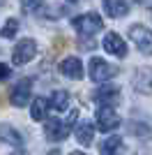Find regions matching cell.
<instances>
[{
  "label": "cell",
  "mask_w": 152,
  "mask_h": 155,
  "mask_svg": "<svg viewBox=\"0 0 152 155\" xmlns=\"http://www.w3.org/2000/svg\"><path fill=\"white\" fill-rule=\"evenodd\" d=\"M134 88L143 95H150L152 93V74L147 70H136L134 74Z\"/></svg>",
  "instance_id": "11"
},
{
  "label": "cell",
  "mask_w": 152,
  "mask_h": 155,
  "mask_svg": "<svg viewBox=\"0 0 152 155\" xmlns=\"http://www.w3.org/2000/svg\"><path fill=\"white\" fill-rule=\"evenodd\" d=\"M9 155H28L25 150H14V153H9Z\"/></svg>",
  "instance_id": "23"
},
{
  "label": "cell",
  "mask_w": 152,
  "mask_h": 155,
  "mask_svg": "<svg viewBox=\"0 0 152 155\" xmlns=\"http://www.w3.org/2000/svg\"><path fill=\"white\" fill-rule=\"evenodd\" d=\"M62 12H65L62 7H51L46 16H49V19H60V16H62Z\"/></svg>",
  "instance_id": "21"
},
{
  "label": "cell",
  "mask_w": 152,
  "mask_h": 155,
  "mask_svg": "<svg viewBox=\"0 0 152 155\" xmlns=\"http://www.w3.org/2000/svg\"><path fill=\"white\" fill-rule=\"evenodd\" d=\"M118 74V67L108 65L104 58H90V79L97 84H104L108 79H113Z\"/></svg>",
  "instance_id": "3"
},
{
  "label": "cell",
  "mask_w": 152,
  "mask_h": 155,
  "mask_svg": "<svg viewBox=\"0 0 152 155\" xmlns=\"http://www.w3.org/2000/svg\"><path fill=\"white\" fill-rule=\"evenodd\" d=\"M76 139H78V143H83V146H92V139H95V127H92V123H90V120L78 123V127H76Z\"/></svg>",
  "instance_id": "14"
},
{
  "label": "cell",
  "mask_w": 152,
  "mask_h": 155,
  "mask_svg": "<svg viewBox=\"0 0 152 155\" xmlns=\"http://www.w3.org/2000/svg\"><path fill=\"white\" fill-rule=\"evenodd\" d=\"M71 26H74L76 30L81 32L83 37H92L95 32H99L101 28H104V21H101L99 14L88 12V14H81V16H76V19L71 21Z\"/></svg>",
  "instance_id": "2"
},
{
  "label": "cell",
  "mask_w": 152,
  "mask_h": 155,
  "mask_svg": "<svg viewBox=\"0 0 152 155\" xmlns=\"http://www.w3.org/2000/svg\"><path fill=\"white\" fill-rule=\"evenodd\" d=\"M16 32H19V19H9V21L5 23V26H2L0 35H2L5 39H12L14 35H16Z\"/></svg>",
  "instance_id": "18"
},
{
  "label": "cell",
  "mask_w": 152,
  "mask_h": 155,
  "mask_svg": "<svg viewBox=\"0 0 152 155\" xmlns=\"http://www.w3.org/2000/svg\"><path fill=\"white\" fill-rule=\"evenodd\" d=\"M136 2H145V0H136Z\"/></svg>",
  "instance_id": "27"
},
{
  "label": "cell",
  "mask_w": 152,
  "mask_h": 155,
  "mask_svg": "<svg viewBox=\"0 0 152 155\" xmlns=\"http://www.w3.org/2000/svg\"><path fill=\"white\" fill-rule=\"evenodd\" d=\"M104 9H106L108 16L120 19L129 12V0H104Z\"/></svg>",
  "instance_id": "13"
},
{
  "label": "cell",
  "mask_w": 152,
  "mask_h": 155,
  "mask_svg": "<svg viewBox=\"0 0 152 155\" xmlns=\"http://www.w3.org/2000/svg\"><path fill=\"white\" fill-rule=\"evenodd\" d=\"M104 49H106L108 53L118 56V58H125L127 56V44L118 32H108L106 37H104Z\"/></svg>",
  "instance_id": "9"
},
{
  "label": "cell",
  "mask_w": 152,
  "mask_h": 155,
  "mask_svg": "<svg viewBox=\"0 0 152 155\" xmlns=\"http://www.w3.org/2000/svg\"><path fill=\"white\" fill-rule=\"evenodd\" d=\"M30 88H32V79L30 77L21 79L19 84L12 88V93H9V102L14 107H25V104L30 102Z\"/></svg>",
  "instance_id": "7"
},
{
  "label": "cell",
  "mask_w": 152,
  "mask_h": 155,
  "mask_svg": "<svg viewBox=\"0 0 152 155\" xmlns=\"http://www.w3.org/2000/svg\"><path fill=\"white\" fill-rule=\"evenodd\" d=\"M120 125V116H118V111L113 107H108V104H101L99 109H97V127L101 132H111Z\"/></svg>",
  "instance_id": "6"
},
{
  "label": "cell",
  "mask_w": 152,
  "mask_h": 155,
  "mask_svg": "<svg viewBox=\"0 0 152 155\" xmlns=\"http://www.w3.org/2000/svg\"><path fill=\"white\" fill-rule=\"evenodd\" d=\"M49 109H53V111H67V109H69V93H67V91H53L51 102H49Z\"/></svg>",
  "instance_id": "15"
},
{
  "label": "cell",
  "mask_w": 152,
  "mask_h": 155,
  "mask_svg": "<svg viewBox=\"0 0 152 155\" xmlns=\"http://www.w3.org/2000/svg\"><path fill=\"white\" fill-rule=\"evenodd\" d=\"M35 56H37V42L35 39H21L19 44L14 46L12 60H14V65H25V63H30Z\"/></svg>",
  "instance_id": "5"
},
{
  "label": "cell",
  "mask_w": 152,
  "mask_h": 155,
  "mask_svg": "<svg viewBox=\"0 0 152 155\" xmlns=\"http://www.w3.org/2000/svg\"><path fill=\"white\" fill-rule=\"evenodd\" d=\"M9 74H12V70H9V65L0 63V81H2V79H7Z\"/></svg>",
  "instance_id": "22"
},
{
  "label": "cell",
  "mask_w": 152,
  "mask_h": 155,
  "mask_svg": "<svg viewBox=\"0 0 152 155\" xmlns=\"http://www.w3.org/2000/svg\"><path fill=\"white\" fill-rule=\"evenodd\" d=\"M0 141H2V143H9V146H19V148H21L23 137H21V132H19V130H14L12 125L2 123V125H0Z\"/></svg>",
  "instance_id": "12"
},
{
  "label": "cell",
  "mask_w": 152,
  "mask_h": 155,
  "mask_svg": "<svg viewBox=\"0 0 152 155\" xmlns=\"http://www.w3.org/2000/svg\"><path fill=\"white\" fill-rule=\"evenodd\" d=\"M129 37L134 39V44L138 46L141 53L145 56H152V30H147L145 26H131L129 28Z\"/></svg>",
  "instance_id": "4"
},
{
  "label": "cell",
  "mask_w": 152,
  "mask_h": 155,
  "mask_svg": "<svg viewBox=\"0 0 152 155\" xmlns=\"http://www.w3.org/2000/svg\"><path fill=\"white\" fill-rule=\"evenodd\" d=\"M69 155H85V153H81V150H71Z\"/></svg>",
  "instance_id": "25"
},
{
  "label": "cell",
  "mask_w": 152,
  "mask_h": 155,
  "mask_svg": "<svg viewBox=\"0 0 152 155\" xmlns=\"http://www.w3.org/2000/svg\"><path fill=\"white\" fill-rule=\"evenodd\" d=\"M92 100L97 104H108V107H113L118 100H120V88L118 86H101L92 93Z\"/></svg>",
  "instance_id": "8"
},
{
  "label": "cell",
  "mask_w": 152,
  "mask_h": 155,
  "mask_svg": "<svg viewBox=\"0 0 152 155\" xmlns=\"http://www.w3.org/2000/svg\"><path fill=\"white\" fill-rule=\"evenodd\" d=\"M46 114H49V102H46L44 97H37L30 107V118L32 120H44Z\"/></svg>",
  "instance_id": "17"
},
{
  "label": "cell",
  "mask_w": 152,
  "mask_h": 155,
  "mask_svg": "<svg viewBox=\"0 0 152 155\" xmlns=\"http://www.w3.org/2000/svg\"><path fill=\"white\" fill-rule=\"evenodd\" d=\"M101 155H125V143L120 137H108L101 143Z\"/></svg>",
  "instance_id": "16"
},
{
  "label": "cell",
  "mask_w": 152,
  "mask_h": 155,
  "mask_svg": "<svg viewBox=\"0 0 152 155\" xmlns=\"http://www.w3.org/2000/svg\"><path fill=\"white\" fill-rule=\"evenodd\" d=\"M46 155H60V150H58V148H55V150H49Z\"/></svg>",
  "instance_id": "24"
},
{
  "label": "cell",
  "mask_w": 152,
  "mask_h": 155,
  "mask_svg": "<svg viewBox=\"0 0 152 155\" xmlns=\"http://www.w3.org/2000/svg\"><path fill=\"white\" fill-rule=\"evenodd\" d=\"M67 2H78V0H67Z\"/></svg>",
  "instance_id": "26"
},
{
  "label": "cell",
  "mask_w": 152,
  "mask_h": 155,
  "mask_svg": "<svg viewBox=\"0 0 152 155\" xmlns=\"http://www.w3.org/2000/svg\"><path fill=\"white\" fill-rule=\"evenodd\" d=\"M60 72H62L67 79L78 81V79H83V63L78 58H74V56H69V58H65L62 63H60Z\"/></svg>",
  "instance_id": "10"
},
{
  "label": "cell",
  "mask_w": 152,
  "mask_h": 155,
  "mask_svg": "<svg viewBox=\"0 0 152 155\" xmlns=\"http://www.w3.org/2000/svg\"><path fill=\"white\" fill-rule=\"evenodd\" d=\"M44 7V0H21V9L23 12H37Z\"/></svg>",
  "instance_id": "20"
},
{
  "label": "cell",
  "mask_w": 152,
  "mask_h": 155,
  "mask_svg": "<svg viewBox=\"0 0 152 155\" xmlns=\"http://www.w3.org/2000/svg\"><path fill=\"white\" fill-rule=\"evenodd\" d=\"M127 130H129L131 134H138V137H150V127H147L145 123H136V120H131V123L127 125Z\"/></svg>",
  "instance_id": "19"
},
{
  "label": "cell",
  "mask_w": 152,
  "mask_h": 155,
  "mask_svg": "<svg viewBox=\"0 0 152 155\" xmlns=\"http://www.w3.org/2000/svg\"><path fill=\"white\" fill-rule=\"evenodd\" d=\"M76 118H78V111H71L69 118L67 120H58V118H51V120H46L44 125V134L49 141H62V139H67V134H69L71 125L76 123Z\"/></svg>",
  "instance_id": "1"
}]
</instances>
